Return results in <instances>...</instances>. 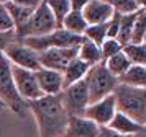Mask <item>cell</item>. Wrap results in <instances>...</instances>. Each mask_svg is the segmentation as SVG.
<instances>
[{
	"mask_svg": "<svg viewBox=\"0 0 146 137\" xmlns=\"http://www.w3.org/2000/svg\"><path fill=\"white\" fill-rule=\"evenodd\" d=\"M28 113L35 116L40 137H61L66 130L69 114L61 103L59 95H43L38 100L27 101Z\"/></svg>",
	"mask_w": 146,
	"mask_h": 137,
	"instance_id": "cell-1",
	"label": "cell"
},
{
	"mask_svg": "<svg viewBox=\"0 0 146 137\" xmlns=\"http://www.w3.org/2000/svg\"><path fill=\"white\" fill-rule=\"evenodd\" d=\"M115 106L118 113L131 117L136 123L146 124V88H135L118 83L113 90Z\"/></svg>",
	"mask_w": 146,
	"mask_h": 137,
	"instance_id": "cell-2",
	"label": "cell"
},
{
	"mask_svg": "<svg viewBox=\"0 0 146 137\" xmlns=\"http://www.w3.org/2000/svg\"><path fill=\"white\" fill-rule=\"evenodd\" d=\"M0 103H3L5 108L13 111L18 117H27L28 104L17 91L12 77V64L3 54H0Z\"/></svg>",
	"mask_w": 146,
	"mask_h": 137,
	"instance_id": "cell-3",
	"label": "cell"
},
{
	"mask_svg": "<svg viewBox=\"0 0 146 137\" xmlns=\"http://www.w3.org/2000/svg\"><path fill=\"white\" fill-rule=\"evenodd\" d=\"M87 91H89V103H95L102 98L112 95L118 85V78L113 77L105 67V62L92 65L84 77Z\"/></svg>",
	"mask_w": 146,
	"mask_h": 137,
	"instance_id": "cell-4",
	"label": "cell"
},
{
	"mask_svg": "<svg viewBox=\"0 0 146 137\" xmlns=\"http://www.w3.org/2000/svg\"><path fill=\"white\" fill-rule=\"evenodd\" d=\"M58 28L59 26L56 23L53 13L41 2L40 7L31 13V16L28 18L27 23L15 29V36H17V41H21L25 38H38V36L49 34L51 31L58 29Z\"/></svg>",
	"mask_w": 146,
	"mask_h": 137,
	"instance_id": "cell-5",
	"label": "cell"
},
{
	"mask_svg": "<svg viewBox=\"0 0 146 137\" xmlns=\"http://www.w3.org/2000/svg\"><path fill=\"white\" fill-rule=\"evenodd\" d=\"M84 36H77L72 33L66 31L62 28H58L51 31L49 34L38 36V38H25L20 43L31 47L36 52H43L48 49H64V47H79Z\"/></svg>",
	"mask_w": 146,
	"mask_h": 137,
	"instance_id": "cell-6",
	"label": "cell"
},
{
	"mask_svg": "<svg viewBox=\"0 0 146 137\" xmlns=\"http://www.w3.org/2000/svg\"><path fill=\"white\" fill-rule=\"evenodd\" d=\"M61 103L69 116H84V111L89 106V91H87L86 82L80 80L72 85L64 87V90L59 93Z\"/></svg>",
	"mask_w": 146,
	"mask_h": 137,
	"instance_id": "cell-7",
	"label": "cell"
},
{
	"mask_svg": "<svg viewBox=\"0 0 146 137\" xmlns=\"http://www.w3.org/2000/svg\"><path fill=\"white\" fill-rule=\"evenodd\" d=\"M2 54L5 56V59L12 65H17V67H21V69H27V70L31 72H36L41 69L38 52L25 46L20 41H15L12 44H8Z\"/></svg>",
	"mask_w": 146,
	"mask_h": 137,
	"instance_id": "cell-8",
	"label": "cell"
},
{
	"mask_svg": "<svg viewBox=\"0 0 146 137\" xmlns=\"http://www.w3.org/2000/svg\"><path fill=\"white\" fill-rule=\"evenodd\" d=\"M12 77H13L18 95L25 101H33V100H38V98L43 96V91L40 90V85H38L35 72L12 65Z\"/></svg>",
	"mask_w": 146,
	"mask_h": 137,
	"instance_id": "cell-9",
	"label": "cell"
},
{
	"mask_svg": "<svg viewBox=\"0 0 146 137\" xmlns=\"http://www.w3.org/2000/svg\"><path fill=\"white\" fill-rule=\"evenodd\" d=\"M40 65L43 69L61 72L66 69V65L77 57V47H64V49H48V51L38 52Z\"/></svg>",
	"mask_w": 146,
	"mask_h": 137,
	"instance_id": "cell-10",
	"label": "cell"
},
{
	"mask_svg": "<svg viewBox=\"0 0 146 137\" xmlns=\"http://www.w3.org/2000/svg\"><path fill=\"white\" fill-rule=\"evenodd\" d=\"M115 113H117L115 98H113V95H108L95 103L89 104L84 111V117L94 121L97 126H108L115 116Z\"/></svg>",
	"mask_w": 146,
	"mask_h": 137,
	"instance_id": "cell-11",
	"label": "cell"
},
{
	"mask_svg": "<svg viewBox=\"0 0 146 137\" xmlns=\"http://www.w3.org/2000/svg\"><path fill=\"white\" fill-rule=\"evenodd\" d=\"M100 126L84 116H69L66 130L61 137H97Z\"/></svg>",
	"mask_w": 146,
	"mask_h": 137,
	"instance_id": "cell-12",
	"label": "cell"
},
{
	"mask_svg": "<svg viewBox=\"0 0 146 137\" xmlns=\"http://www.w3.org/2000/svg\"><path fill=\"white\" fill-rule=\"evenodd\" d=\"M38 85H40V90L43 91V95H59L61 91L64 90V78L62 73L56 70H49V69H43L35 72Z\"/></svg>",
	"mask_w": 146,
	"mask_h": 137,
	"instance_id": "cell-13",
	"label": "cell"
},
{
	"mask_svg": "<svg viewBox=\"0 0 146 137\" xmlns=\"http://www.w3.org/2000/svg\"><path fill=\"white\" fill-rule=\"evenodd\" d=\"M82 16L87 21V25H100L107 23L113 16V8L108 2L100 0H89V3L82 10Z\"/></svg>",
	"mask_w": 146,
	"mask_h": 137,
	"instance_id": "cell-14",
	"label": "cell"
},
{
	"mask_svg": "<svg viewBox=\"0 0 146 137\" xmlns=\"http://www.w3.org/2000/svg\"><path fill=\"white\" fill-rule=\"evenodd\" d=\"M107 127H110L112 130L118 132V134L133 137L143 129V124L136 123V121H133L131 117H128V116H125L123 113H118V111H117L115 116H113V119L110 121V124H108Z\"/></svg>",
	"mask_w": 146,
	"mask_h": 137,
	"instance_id": "cell-15",
	"label": "cell"
},
{
	"mask_svg": "<svg viewBox=\"0 0 146 137\" xmlns=\"http://www.w3.org/2000/svg\"><path fill=\"white\" fill-rule=\"evenodd\" d=\"M89 69H90V67H89L86 62H82L79 57L72 59V60L66 65V69L62 70L64 87L72 85V83H76V82H80V80H84L86 73L89 72Z\"/></svg>",
	"mask_w": 146,
	"mask_h": 137,
	"instance_id": "cell-16",
	"label": "cell"
},
{
	"mask_svg": "<svg viewBox=\"0 0 146 137\" xmlns=\"http://www.w3.org/2000/svg\"><path fill=\"white\" fill-rule=\"evenodd\" d=\"M77 57H79L82 62H86L89 67L99 64V62H104L100 46L94 44L92 41H89V39H86V38L82 39V43H80L79 47H77Z\"/></svg>",
	"mask_w": 146,
	"mask_h": 137,
	"instance_id": "cell-17",
	"label": "cell"
},
{
	"mask_svg": "<svg viewBox=\"0 0 146 137\" xmlns=\"http://www.w3.org/2000/svg\"><path fill=\"white\" fill-rule=\"evenodd\" d=\"M118 83L135 87V88H146V67L130 65V69L121 77H118Z\"/></svg>",
	"mask_w": 146,
	"mask_h": 137,
	"instance_id": "cell-18",
	"label": "cell"
},
{
	"mask_svg": "<svg viewBox=\"0 0 146 137\" xmlns=\"http://www.w3.org/2000/svg\"><path fill=\"white\" fill-rule=\"evenodd\" d=\"M87 21L82 16V12H69L64 16L62 23H61V28L66 29V31L72 33V34H77V36H82L84 31L87 28Z\"/></svg>",
	"mask_w": 146,
	"mask_h": 137,
	"instance_id": "cell-19",
	"label": "cell"
},
{
	"mask_svg": "<svg viewBox=\"0 0 146 137\" xmlns=\"http://www.w3.org/2000/svg\"><path fill=\"white\" fill-rule=\"evenodd\" d=\"M104 62H105V67L108 69V72L112 73L113 77H117V78L121 77V75L130 69V65H131V62L128 60V57L125 56V52L123 51L117 52L115 56L108 57L107 60H104Z\"/></svg>",
	"mask_w": 146,
	"mask_h": 137,
	"instance_id": "cell-20",
	"label": "cell"
},
{
	"mask_svg": "<svg viewBox=\"0 0 146 137\" xmlns=\"http://www.w3.org/2000/svg\"><path fill=\"white\" fill-rule=\"evenodd\" d=\"M135 18H136V13H130V15H120L117 41H118L121 46L130 44V39H131V29H133Z\"/></svg>",
	"mask_w": 146,
	"mask_h": 137,
	"instance_id": "cell-21",
	"label": "cell"
},
{
	"mask_svg": "<svg viewBox=\"0 0 146 137\" xmlns=\"http://www.w3.org/2000/svg\"><path fill=\"white\" fill-rule=\"evenodd\" d=\"M5 8H7V12H8V15H10L12 21H13L15 29L25 25V23L28 21V18L31 16V13L35 12V10H31V8H25V7L15 5V3H12V2H7V3H5Z\"/></svg>",
	"mask_w": 146,
	"mask_h": 137,
	"instance_id": "cell-22",
	"label": "cell"
},
{
	"mask_svg": "<svg viewBox=\"0 0 146 137\" xmlns=\"http://www.w3.org/2000/svg\"><path fill=\"white\" fill-rule=\"evenodd\" d=\"M123 52L131 62V65H146V46L141 44H126L123 46Z\"/></svg>",
	"mask_w": 146,
	"mask_h": 137,
	"instance_id": "cell-23",
	"label": "cell"
},
{
	"mask_svg": "<svg viewBox=\"0 0 146 137\" xmlns=\"http://www.w3.org/2000/svg\"><path fill=\"white\" fill-rule=\"evenodd\" d=\"M43 3L49 8V12L53 13L54 20L58 26L61 28V23L67 13L71 12V7H69V0H43Z\"/></svg>",
	"mask_w": 146,
	"mask_h": 137,
	"instance_id": "cell-24",
	"label": "cell"
},
{
	"mask_svg": "<svg viewBox=\"0 0 146 137\" xmlns=\"http://www.w3.org/2000/svg\"><path fill=\"white\" fill-rule=\"evenodd\" d=\"M145 33H146V10H141L139 8L138 12H136L135 23H133L130 43L131 44H141L143 43V38H145Z\"/></svg>",
	"mask_w": 146,
	"mask_h": 137,
	"instance_id": "cell-25",
	"label": "cell"
},
{
	"mask_svg": "<svg viewBox=\"0 0 146 137\" xmlns=\"http://www.w3.org/2000/svg\"><path fill=\"white\" fill-rule=\"evenodd\" d=\"M86 39L92 41L94 44L102 46V43L107 39V23H100V25H89L86 31L82 34Z\"/></svg>",
	"mask_w": 146,
	"mask_h": 137,
	"instance_id": "cell-26",
	"label": "cell"
},
{
	"mask_svg": "<svg viewBox=\"0 0 146 137\" xmlns=\"http://www.w3.org/2000/svg\"><path fill=\"white\" fill-rule=\"evenodd\" d=\"M110 5L113 8V13L118 15H130L139 10L138 0H110Z\"/></svg>",
	"mask_w": 146,
	"mask_h": 137,
	"instance_id": "cell-27",
	"label": "cell"
},
{
	"mask_svg": "<svg viewBox=\"0 0 146 137\" xmlns=\"http://www.w3.org/2000/svg\"><path fill=\"white\" fill-rule=\"evenodd\" d=\"M100 51H102V59H104V60H107L108 57L115 56L117 52L123 51V46L120 44L117 39H113V38H107L105 41L102 43V46H100Z\"/></svg>",
	"mask_w": 146,
	"mask_h": 137,
	"instance_id": "cell-28",
	"label": "cell"
},
{
	"mask_svg": "<svg viewBox=\"0 0 146 137\" xmlns=\"http://www.w3.org/2000/svg\"><path fill=\"white\" fill-rule=\"evenodd\" d=\"M13 29H15L13 21H12L7 8H5V3H0V33L13 31Z\"/></svg>",
	"mask_w": 146,
	"mask_h": 137,
	"instance_id": "cell-29",
	"label": "cell"
},
{
	"mask_svg": "<svg viewBox=\"0 0 146 137\" xmlns=\"http://www.w3.org/2000/svg\"><path fill=\"white\" fill-rule=\"evenodd\" d=\"M17 41V36H15V29L13 31H7V33H0V54L5 51V47L8 44H12Z\"/></svg>",
	"mask_w": 146,
	"mask_h": 137,
	"instance_id": "cell-30",
	"label": "cell"
},
{
	"mask_svg": "<svg viewBox=\"0 0 146 137\" xmlns=\"http://www.w3.org/2000/svg\"><path fill=\"white\" fill-rule=\"evenodd\" d=\"M8 2H12L15 5H20V7H25V8H31V10H36L40 3L43 0H8Z\"/></svg>",
	"mask_w": 146,
	"mask_h": 137,
	"instance_id": "cell-31",
	"label": "cell"
},
{
	"mask_svg": "<svg viewBox=\"0 0 146 137\" xmlns=\"http://www.w3.org/2000/svg\"><path fill=\"white\" fill-rule=\"evenodd\" d=\"M97 137H130V136H123V134H118V132L112 130L110 127H107V126H100L99 136Z\"/></svg>",
	"mask_w": 146,
	"mask_h": 137,
	"instance_id": "cell-32",
	"label": "cell"
},
{
	"mask_svg": "<svg viewBox=\"0 0 146 137\" xmlns=\"http://www.w3.org/2000/svg\"><path fill=\"white\" fill-rule=\"evenodd\" d=\"M87 3H89V0H69L71 12H82Z\"/></svg>",
	"mask_w": 146,
	"mask_h": 137,
	"instance_id": "cell-33",
	"label": "cell"
},
{
	"mask_svg": "<svg viewBox=\"0 0 146 137\" xmlns=\"http://www.w3.org/2000/svg\"><path fill=\"white\" fill-rule=\"evenodd\" d=\"M133 137H146V124L143 126V129L139 130V132L136 134V136H133Z\"/></svg>",
	"mask_w": 146,
	"mask_h": 137,
	"instance_id": "cell-34",
	"label": "cell"
},
{
	"mask_svg": "<svg viewBox=\"0 0 146 137\" xmlns=\"http://www.w3.org/2000/svg\"><path fill=\"white\" fill-rule=\"evenodd\" d=\"M138 3L141 10H146V0H138Z\"/></svg>",
	"mask_w": 146,
	"mask_h": 137,
	"instance_id": "cell-35",
	"label": "cell"
},
{
	"mask_svg": "<svg viewBox=\"0 0 146 137\" xmlns=\"http://www.w3.org/2000/svg\"><path fill=\"white\" fill-rule=\"evenodd\" d=\"M143 44L146 46V33H145V38H143Z\"/></svg>",
	"mask_w": 146,
	"mask_h": 137,
	"instance_id": "cell-36",
	"label": "cell"
},
{
	"mask_svg": "<svg viewBox=\"0 0 146 137\" xmlns=\"http://www.w3.org/2000/svg\"><path fill=\"white\" fill-rule=\"evenodd\" d=\"M3 108H5V106H3V103H0V111L3 109Z\"/></svg>",
	"mask_w": 146,
	"mask_h": 137,
	"instance_id": "cell-37",
	"label": "cell"
},
{
	"mask_svg": "<svg viewBox=\"0 0 146 137\" xmlns=\"http://www.w3.org/2000/svg\"><path fill=\"white\" fill-rule=\"evenodd\" d=\"M8 0H0V3H7Z\"/></svg>",
	"mask_w": 146,
	"mask_h": 137,
	"instance_id": "cell-38",
	"label": "cell"
},
{
	"mask_svg": "<svg viewBox=\"0 0 146 137\" xmlns=\"http://www.w3.org/2000/svg\"><path fill=\"white\" fill-rule=\"evenodd\" d=\"M100 2H108V3H110V0H100Z\"/></svg>",
	"mask_w": 146,
	"mask_h": 137,
	"instance_id": "cell-39",
	"label": "cell"
},
{
	"mask_svg": "<svg viewBox=\"0 0 146 137\" xmlns=\"http://www.w3.org/2000/svg\"><path fill=\"white\" fill-rule=\"evenodd\" d=\"M145 67H146V65H145Z\"/></svg>",
	"mask_w": 146,
	"mask_h": 137,
	"instance_id": "cell-40",
	"label": "cell"
}]
</instances>
